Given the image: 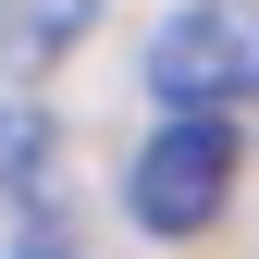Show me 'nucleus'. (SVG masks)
Returning <instances> with one entry per match:
<instances>
[{
    "mask_svg": "<svg viewBox=\"0 0 259 259\" xmlns=\"http://www.w3.org/2000/svg\"><path fill=\"white\" fill-rule=\"evenodd\" d=\"M222 198H235V123L210 111H160V136L123 160V210L148 235H210Z\"/></svg>",
    "mask_w": 259,
    "mask_h": 259,
    "instance_id": "f03ea898",
    "label": "nucleus"
},
{
    "mask_svg": "<svg viewBox=\"0 0 259 259\" xmlns=\"http://www.w3.org/2000/svg\"><path fill=\"white\" fill-rule=\"evenodd\" d=\"M148 87H160V111H210V123L235 99H259V0H185V13H160Z\"/></svg>",
    "mask_w": 259,
    "mask_h": 259,
    "instance_id": "f257e3e1",
    "label": "nucleus"
}]
</instances>
